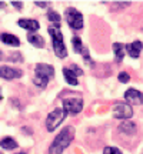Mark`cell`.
<instances>
[{
    "instance_id": "6da1fadb",
    "label": "cell",
    "mask_w": 143,
    "mask_h": 154,
    "mask_svg": "<svg viewBox=\"0 0 143 154\" xmlns=\"http://www.w3.org/2000/svg\"><path fill=\"white\" fill-rule=\"evenodd\" d=\"M73 137H75V128H73V127L63 128V130L56 136L55 141L50 146L49 154H62L66 150V147H69V144L72 143Z\"/></svg>"
},
{
    "instance_id": "7a4b0ae2",
    "label": "cell",
    "mask_w": 143,
    "mask_h": 154,
    "mask_svg": "<svg viewBox=\"0 0 143 154\" xmlns=\"http://www.w3.org/2000/svg\"><path fill=\"white\" fill-rule=\"evenodd\" d=\"M53 77H55V69L50 64H46V63H39L36 66V74L33 77V83L37 87L46 88L49 80Z\"/></svg>"
},
{
    "instance_id": "3957f363",
    "label": "cell",
    "mask_w": 143,
    "mask_h": 154,
    "mask_svg": "<svg viewBox=\"0 0 143 154\" xmlns=\"http://www.w3.org/2000/svg\"><path fill=\"white\" fill-rule=\"evenodd\" d=\"M49 34L52 36V43H53V50H55V54L59 59H65L67 56V50L63 42V34H62L60 29L56 27H49L47 29Z\"/></svg>"
},
{
    "instance_id": "277c9868",
    "label": "cell",
    "mask_w": 143,
    "mask_h": 154,
    "mask_svg": "<svg viewBox=\"0 0 143 154\" xmlns=\"http://www.w3.org/2000/svg\"><path fill=\"white\" fill-rule=\"evenodd\" d=\"M66 117H67V113L63 109H55V111H52L47 116V119H46V127H47V130L53 131L55 128H57L63 123V120Z\"/></svg>"
},
{
    "instance_id": "5b68a950",
    "label": "cell",
    "mask_w": 143,
    "mask_h": 154,
    "mask_svg": "<svg viewBox=\"0 0 143 154\" xmlns=\"http://www.w3.org/2000/svg\"><path fill=\"white\" fill-rule=\"evenodd\" d=\"M66 22L72 29H82L83 27V16L75 7L66 9Z\"/></svg>"
},
{
    "instance_id": "8992f818",
    "label": "cell",
    "mask_w": 143,
    "mask_h": 154,
    "mask_svg": "<svg viewBox=\"0 0 143 154\" xmlns=\"http://www.w3.org/2000/svg\"><path fill=\"white\" fill-rule=\"evenodd\" d=\"M113 116L116 119H130L133 116V109L127 103H116L113 106Z\"/></svg>"
},
{
    "instance_id": "52a82bcc",
    "label": "cell",
    "mask_w": 143,
    "mask_h": 154,
    "mask_svg": "<svg viewBox=\"0 0 143 154\" xmlns=\"http://www.w3.org/2000/svg\"><path fill=\"white\" fill-rule=\"evenodd\" d=\"M83 109L82 99H65L63 100V110L67 114H77Z\"/></svg>"
},
{
    "instance_id": "ba28073f",
    "label": "cell",
    "mask_w": 143,
    "mask_h": 154,
    "mask_svg": "<svg viewBox=\"0 0 143 154\" xmlns=\"http://www.w3.org/2000/svg\"><path fill=\"white\" fill-rule=\"evenodd\" d=\"M23 73L17 69H13V67L9 66H2L0 67V77L2 79H6V80H11V79H19L22 77Z\"/></svg>"
},
{
    "instance_id": "9c48e42d",
    "label": "cell",
    "mask_w": 143,
    "mask_h": 154,
    "mask_svg": "<svg viewBox=\"0 0 143 154\" xmlns=\"http://www.w3.org/2000/svg\"><path fill=\"white\" fill-rule=\"evenodd\" d=\"M125 99L129 103H135V104H143V94L135 88H129L125 93Z\"/></svg>"
},
{
    "instance_id": "30bf717a",
    "label": "cell",
    "mask_w": 143,
    "mask_h": 154,
    "mask_svg": "<svg viewBox=\"0 0 143 154\" xmlns=\"http://www.w3.org/2000/svg\"><path fill=\"white\" fill-rule=\"evenodd\" d=\"M125 49H126L127 54L130 56L132 59H138L139 56H140V51H142V49H143V44H142V42H133V43L126 44Z\"/></svg>"
},
{
    "instance_id": "8fae6325",
    "label": "cell",
    "mask_w": 143,
    "mask_h": 154,
    "mask_svg": "<svg viewBox=\"0 0 143 154\" xmlns=\"http://www.w3.org/2000/svg\"><path fill=\"white\" fill-rule=\"evenodd\" d=\"M17 24L20 26V27L26 29V30H30V32H37L39 27H40V24H39L37 20H32V19H20Z\"/></svg>"
},
{
    "instance_id": "7c38bea8",
    "label": "cell",
    "mask_w": 143,
    "mask_h": 154,
    "mask_svg": "<svg viewBox=\"0 0 143 154\" xmlns=\"http://www.w3.org/2000/svg\"><path fill=\"white\" fill-rule=\"evenodd\" d=\"M0 40L5 44H9V46H13V47H19V46H20V40H19L14 34L2 33L0 34Z\"/></svg>"
},
{
    "instance_id": "4fadbf2b",
    "label": "cell",
    "mask_w": 143,
    "mask_h": 154,
    "mask_svg": "<svg viewBox=\"0 0 143 154\" xmlns=\"http://www.w3.org/2000/svg\"><path fill=\"white\" fill-rule=\"evenodd\" d=\"M0 146H2V149H5V150H14V149H17L19 144H17V141L14 138L5 137L0 140Z\"/></svg>"
},
{
    "instance_id": "5bb4252c",
    "label": "cell",
    "mask_w": 143,
    "mask_h": 154,
    "mask_svg": "<svg viewBox=\"0 0 143 154\" xmlns=\"http://www.w3.org/2000/svg\"><path fill=\"white\" fill-rule=\"evenodd\" d=\"M27 42L29 43H32L34 46V47H43L44 46V38L42 37V36H39V34H33V33H30L27 36Z\"/></svg>"
},
{
    "instance_id": "9a60e30c",
    "label": "cell",
    "mask_w": 143,
    "mask_h": 154,
    "mask_svg": "<svg viewBox=\"0 0 143 154\" xmlns=\"http://www.w3.org/2000/svg\"><path fill=\"white\" fill-rule=\"evenodd\" d=\"M63 76L66 79V82L69 83V84H72V86H77V84H79L76 74L72 72L70 69H66V67H65V69H63Z\"/></svg>"
},
{
    "instance_id": "2e32d148",
    "label": "cell",
    "mask_w": 143,
    "mask_h": 154,
    "mask_svg": "<svg viewBox=\"0 0 143 154\" xmlns=\"http://www.w3.org/2000/svg\"><path fill=\"white\" fill-rule=\"evenodd\" d=\"M119 130H120L122 133H126L129 136H132V134H135V131H136V126H135L133 123H130V121H125L123 124L119 126Z\"/></svg>"
},
{
    "instance_id": "e0dca14e",
    "label": "cell",
    "mask_w": 143,
    "mask_h": 154,
    "mask_svg": "<svg viewBox=\"0 0 143 154\" xmlns=\"http://www.w3.org/2000/svg\"><path fill=\"white\" fill-rule=\"evenodd\" d=\"M113 53H115L116 60L117 61L123 60V57H125V49H123V44H120V43L113 44Z\"/></svg>"
},
{
    "instance_id": "ac0fdd59",
    "label": "cell",
    "mask_w": 143,
    "mask_h": 154,
    "mask_svg": "<svg viewBox=\"0 0 143 154\" xmlns=\"http://www.w3.org/2000/svg\"><path fill=\"white\" fill-rule=\"evenodd\" d=\"M72 43H73V46H75V51L76 53H80L82 54L83 51V44H82V40H80V37H77V36H75V37L72 38Z\"/></svg>"
},
{
    "instance_id": "d6986e66",
    "label": "cell",
    "mask_w": 143,
    "mask_h": 154,
    "mask_svg": "<svg viewBox=\"0 0 143 154\" xmlns=\"http://www.w3.org/2000/svg\"><path fill=\"white\" fill-rule=\"evenodd\" d=\"M47 19H49L50 22H56V24L60 23V16H59L55 10H49V13H47Z\"/></svg>"
},
{
    "instance_id": "ffe728a7",
    "label": "cell",
    "mask_w": 143,
    "mask_h": 154,
    "mask_svg": "<svg viewBox=\"0 0 143 154\" xmlns=\"http://www.w3.org/2000/svg\"><path fill=\"white\" fill-rule=\"evenodd\" d=\"M103 154H122V151L116 147H106L103 150Z\"/></svg>"
},
{
    "instance_id": "44dd1931",
    "label": "cell",
    "mask_w": 143,
    "mask_h": 154,
    "mask_svg": "<svg viewBox=\"0 0 143 154\" xmlns=\"http://www.w3.org/2000/svg\"><path fill=\"white\" fill-rule=\"evenodd\" d=\"M129 80H130V76H129L126 72H122L120 74H119V82L120 83H127Z\"/></svg>"
},
{
    "instance_id": "7402d4cb",
    "label": "cell",
    "mask_w": 143,
    "mask_h": 154,
    "mask_svg": "<svg viewBox=\"0 0 143 154\" xmlns=\"http://www.w3.org/2000/svg\"><path fill=\"white\" fill-rule=\"evenodd\" d=\"M72 69H73V73H75L76 76H82V74H83L82 69H80V67H77L76 64H73V66H72Z\"/></svg>"
},
{
    "instance_id": "603a6c76",
    "label": "cell",
    "mask_w": 143,
    "mask_h": 154,
    "mask_svg": "<svg viewBox=\"0 0 143 154\" xmlns=\"http://www.w3.org/2000/svg\"><path fill=\"white\" fill-rule=\"evenodd\" d=\"M11 5L14 6L16 9H22V7H23V3H22V2H11Z\"/></svg>"
},
{
    "instance_id": "cb8c5ba5",
    "label": "cell",
    "mask_w": 143,
    "mask_h": 154,
    "mask_svg": "<svg viewBox=\"0 0 143 154\" xmlns=\"http://www.w3.org/2000/svg\"><path fill=\"white\" fill-rule=\"evenodd\" d=\"M34 3L39 7H47V2H34Z\"/></svg>"
},
{
    "instance_id": "d4e9b609",
    "label": "cell",
    "mask_w": 143,
    "mask_h": 154,
    "mask_svg": "<svg viewBox=\"0 0 143 154\" xmlns=\"http://www.w3.org/2000/svg\"><path fill=\"white\" fill-rule=\"evenodd\" d=\"M2 7H5V2H0V9Z\"/></svg>"
},
{
    "instance_id": "484cf974",
    "label": "cell",
    "mask_w": 143,
    "mask_h": 154,
    "mask_svg": "<svg viewBox=\"0 0 143 154\" xmlns=\"http://www.w3.org/2000/svg\"><path fill=\"white\" fill-rule=\"evenodd\" d=\"M16 154H27V153H24V151H20V153H16Z\"/></svg>"
},
{
    "instance_id": "4316f807",
    "label": "cell",
    "mask_w": 143,
    "mask_h": 154,
    "mask_svg": "<svg viewBox=\"0 0 143 154\" xmlns=\"http://www.w3.org/2000/svg\"><path fill=\"white\" fill-rule=\"evenodd\" d=\"M0 60H2V51H0Z\"/></svg>"
}]
</instances>
